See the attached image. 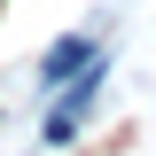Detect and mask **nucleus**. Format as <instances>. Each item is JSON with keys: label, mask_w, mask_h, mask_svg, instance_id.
<instances>
[{"label": "nucleus", "mask_w": 156, "mask_h": 156, "mask_svg": "<svg viewBox=\"0 0 156 156\" xmlns=\"http://www.w3.org/2000/svg\"><path fill=\"white\" fill-rule=\"evenodd\" d=\"M94 94H101V55L86 62V70H78V86H70V94H62V109L47 117V140H70L78 125H86V109H94Z\"/></svg>", "instance_id": "1"}, {"label": "nucleus", "mask_w": 156, "mask_h": 156, "mask_svg": "<svg viewBox=\"0 0 156 156\" xmlns=\"http://www.w3.org/2000/svg\"><path fill=\"white\" fill-rule=\"evenodd\" d=\"M94 55H101V47H94V39H86V31H78V39H62L55 55L39 62V86H62V78H78V70H86V62H94Z\"/></svg>", "instance_id": "2"}]
</instances>
